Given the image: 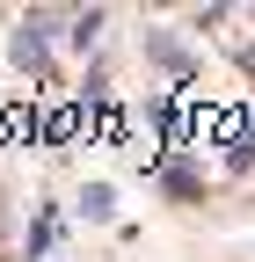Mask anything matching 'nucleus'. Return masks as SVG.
Returning a JSON list of instances; mask_svg holds the SVG:
<instances>
[{"instance_id":"nucleus-1","label":"nucleus","mask_w":255,"mask_h":262,"mask_svg":"<svg viewBox=\"0 0 255 262\" xmlns=\"http://www.w3.org/2000/svg\"><path fill=\"white\" fill-rule=\"evenodd\" d=\"M15 66H44V37H37V22H22V37H15Z\"/></svg>"}]
</instances>
